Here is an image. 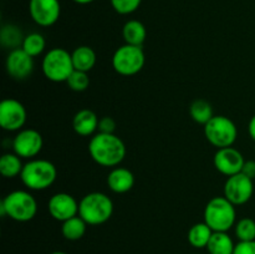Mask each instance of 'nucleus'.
<instances>
[{
    "instance_id": "b1692460",
    "label": "nucleus",
    "mask_w": 255,
    "mask_h": 254,
    "mask_svg": "<svg viewBox=\"0 0 255 254\" xmlns=\"http://www.w3.org/2000/svg\"><path fill=\"white\" fill-rule=\"evenodd\" d=\"M24 37L25 36H22L21 30L16 25H4L1 27V31H0V41H1V45L4 47H10L11 50L19 49L20 45H22Z\"/></svg>"
},
{
    "instance_id": "4468645a",
    "label": "nucleus",
    "mask_w": 255,
    "mask_h": 254,
    "mask_svg": "<svg viewBox=\"0 0 255 254\" xmlns=\"http://www.w3.org/2000/svg\"><path fill=\"white\" fill-rule=\"evenodd\" d=\"M50 216L59 222H65L79 216V203L74 196L65 192L55 193L47 203Z\"/></svg>"
},
{
    "instance_id": "a878e982",
    "label": "nucleus",
    "mask_w": 255,
    "mask_h": 254,
    "mask_svg": "<svg viewBox=\"0 0 255 254\" xmlns=\"http://www.w3.org/2000/svg\"><path fill=\"white\" fill-rule=\"evenodd\" d=\"M45 47H46L45 37L39 32H31V34L26 35L21 45V49L32 57L39 56L40 54H42Z\"/></svg>"
},
{
    "instance_id": "9d476101",
    "label": "nucleus",
    "mask_w": 255,
    "mask_h": 254,
    "mask_svg": "<svg viewBox=\"0 0 255 254\" xmlns=\"http://www.w3.org/2000/svg\"><path fill=\"white\" fill-rule=\"evenodd\" d=\"M44 139L41 133L34 128L20 129L12 139L14 153L25 159H31L41 152Z\"/></svg>"
},
{
    "instance_id": "423d86ee",
    "label": "nucleus",
    "mask_w": 255,
    "mask_h": 254,
    "mask_svg": "<svg viewBox=\"0 0 255 254\" xmlns=\"http://www.w3.org/2000/svg\"><path fill=\"white\" fill-rule=\"evenodd\" d=\"M42 72L52 82H66L74 71L72 56L67 50L54 47L42 59Z\"/></svg>"
},
{
    "instance_id": "f03ea898",
    "label": "nucleus",
    "mask_w": 255,
    "mask_h": 254,
    "mask_svg": "<svg viewBox=\"0 0 255 254\" xmlns=\"http://www.w3.org/2000/svg\"><path fill=\"white\" fill-rule=\"evenodd\" d=\"M114 213V202L102 192H91L79 203V216L90 226H100L109 221Z\"/></svg>"
},
{
    "instance_id": "6e6552de",
    "label": "nucleus",
    "mask_w": 255,
    "mask_h": 254,
    "mask_svg": "<svg viewBox=\"0 0 255 254\" xmlns=\"http://www.w3.org/2000/svg\"><path fill=\"white\" fill-rule=\"evenodd\" d=\"M146 56L141 46L125 44L115 51L112 56V66L117 74L122 76H133L144 66Z\"/></svg>"
},
{
    "instance_id": "473e14b6",
    "label": "nucleus",
    "mask_w": 255,
    "mask_h": 254,
    "mask_svg": "<svg viewBox=\"0 0 255 254\" xmlns=\"http://www.w3.org/2000/svg\"><path fill=\"white\" fill-rule=\"evenodd\" d=\"M248 132L249 134H251L252 138L255 141V115L251 119V121H249V125H248Z\"/></svg>"
},
{
    "instance_id": "1a4fd4ad",
    "label": "nucleus",
    "mask_w": 255,
    "mask_h": 254,
    "mask_svg": "<svg viewBox=\"0 0 255 254\" xmlns=\"http://www.w3.org/2000/svg\"><path fill=\"white\" fill-rule=\"evenodd\" d=\"M224 197L234 206H242L251 201L254 192L253 179L246 174L237 173L227 178L224 183Z\"/></svg>"
},
{
    "instance_id": "dca6fc26",
    "label": "nucleus",
    "mask_w": 255,
    "mask_h": 254,
    "mask_svg": "<svg viewBox=\"0 0 255 254\" xmlns=\"http://www.w3.org/2000/svg\"><path fill=\"white\" fill-rule=\"evenodd\" d=\"M134 176L125 167H115L107 176V186L115 193H127L133 188Z\"/></svg>"
},
{
    "instance_id": "0eeeda50",
    "label": "nucleus",
    "mask_w": 255,
    "mask_h": 254,
    "mask_svg": "<svg viewBox=\"0 0 255 254\" xmlns=\"http://www.w3.org/2000/svg\"><path fill=\"white\" fill-rule=\"evenodd\" d=\"M204 136L207 141L217 148L232 147L238 137L236 124L229 117L213 116L204 125Z\"/></svg>"
},
{
    "instance_id": "c85d7f7f",
    "label": "nucleus",
    "mask_w": 255,
    "mask_h": 254,
    "mask_svg": "<svg viewBox=\"0 0 255 254\" xmlns=\"http://www.w3.org/2000/svg\"><path fill=\"white\" fill-rule=\"evenodd\" d=\"M142 0H111L115 11L121 15H128L136 11L141 5Z\"/></svg>"
},
{
    "instance_id": "4be33fe9",
    "label": "nucleus",
    "mask_w": 255,
    "mask_h": 254,
    "mask_svg": "<svg viewBox=\"0 0 255 254\" xmlns=\"http://www.w3.org/2000/svg\"><path fill=\"white\" fill-rule=\"evenodd\" d=\"M87 223L80 216L72 217L62 222L61 233L67 241H79L86 233Z\"/></svg>"
},
{
    "instance_id": "393cba45",
    "label": "nucleus",
    "mask_w": 255,
    "mask_h": 254,
    "mask_svg": "<svg viewBox=\"0 0 255 254\" xmlns=\"http://www.w3.org/2000/svg\"><path fill=\"white\" fill-rule=\"evenodd\" d=\"M189 114L197 124L201 125H206L214 116L212 105L206 100H194L189 107Z\"/></svg>"
},
{
    "instance_id": "aec40b11",
    "label": "nucleus",
    "mask_w": 255,
    "mask_h": 254,
    "mask_svg": "<svg viewBox=\"0 0 255 254\" xmlns=\"http://www.w3.org/2000/svg\"><path fill=\"white\" fill-rule=\"evenodd\" d=\"M122 35L126 44L134 45V46H142L147 36V30L144 25L138 20H129L124 25Z\"/></svg>"
},
{
    "instance_id": "ddd939ff",
    "label": "nucleus",
    "mask_w": 255,
    "mask_h": 254,
    "mask_svg": "<svg viewBox=\"0 0 255 254\" xmlns=\"http://www.w3.org/2000/svg\"><path fill=\"white\" fill-rule=\"evenodd\" d=\"M213 162L217 171L224 176L231 177L241 173L246 159L243 154L234 147H224V148H218L214 154Z\"/></svg>"
},
{
    "instance_id": "f8f14e48",
    "label": "nucleus",
    "mask_w": 255,
    "mask_h": 254,
    "mask_svg": "<svg viewBox=\"0 0 255 254\" xmlns=\"http://www.w3.org/2000/svg\"><path fill=\"white\" fill-rule=\"evenodd\" d=\"M29 11L40 26H51L59 20L61 6L59 0H30Z\"/></svg>"
},
{
    "instance_id": "7ed1b4c3",
    "label": "nucleus",
    "mask_w": 255,
    "mask_h": 254,
    "mask_svg": "<svg viewBox=\"0 0 255 254\" xmlns=\"http://www.w3.org/2000/svg\"><path fill=\"white\" fill-rule=\"evenodd\" d=\"M0 212L16 222H29L37 213L36 199L27 191H12L0 203Z\"/></svg>"
},
{
    "instance_id": "f3484780",
    "label": "nucleus",
    "mask_w": 255,
    "mask_h": 254,
    "mask_svg": "<svg viewBox=\"0 0 255 254\" xmlns=\"http://www.w3.org/2000/svg\"><path fill=\"white\" fill-rule=\"evenodd\" d=\"M100 119L91 110H80L72 120V127L80 136H91L99 129Z\"/></svg>"
},
{
    "instance_id": "f704fd0d",
    "label": "nucleus",
    "mask_w": 255,
    "mask_h": 254,
    "mask_svg": "<svg viewBox=\"0 0 255 254\" xmlns=\"http://www.w3.org/2000/svg\"><path fill=\"white\" fill-rule=\"evenodd\" d=\"M51 254H67V253H65V252H61V251H56V252H52Z\"/></svg>"
},
{
    "instance_id": "5701e85b",
    "label": "nucleus",
    "mask_w": 255,
    "mask_h": 254,
    "mask_svg": "<svg viewBox=\"0 0 255 254\" xmlns=\"http://www.w3.org/2000/svg\"><path fill=\"white\" fill-rule=\"evenodd\" d=\"M24 164L21 162V157L16 153H5L0 158V173L5 178H14L21 174Z\"/></svg>"
},
{
    "instance_id": "72a5a7b5",
    "label": "nucleus",
    "mask_w": 255,
    "mask_h": 254,
    "mask_svg": "<svg viewBox=\"0 0 255 254\" xmlns=\"http://www.w3.org/2000/svg\"><path fill=\"white\" fill-rule=\"evenodd\" d=\"M75 2H77V4H81V5H86V4H90V2L95 1V0H74Z\"/></svg>"
},
{
    "instance_id": "c756f323",
    "label": "nucleus",
    "mask_w": 255,
    "mask_h": 254,
    "mask_svg": "<svg viewBox=\"0 0 255 254\" xmlns=\"http://www.w3.org/2000/svg\"><path fill=\"white\" fill-rule=\"evenodd\" d=\"M116 129V122L112 117L105 116L99 121V132L100 133H114Z\"/></svg>"
},
{
    "instance_id": "39448f33",
    "label": "nucleus",
    "mask_w": 255,
    "mask_h": 254,
    "mask_svg": "<svg viewBox=\"0 0 255 254\" xmlns=\"http://www.w3.org/2000/svg\"><path fill=\"white\" fill-rule=\"evenodd\" d=\"M204 222L213 232H228L236 226V206L226 197H213L204 208Z\"/></svg>"
},
{
    "instance_id": "cd10ccee",
    "label": "nucleus",
    "mask_w": 255,
    "mask_h": 254,
    "mask_svg": "<svg viewBox=\"0 0 255 254\" xmlns=\"http://www.w3.org/2000/svg\"><path fill=\"white\" fill-rule=\"evenodd\" d=\"M67 86L72 90V91L76 92H82L89 87L90 85V77L87 75V72L79 71V70H74L72 74L70 75V77L66 81Z\"/></svg>"
},
{
    "instance_id": "a211bd4d",
    "label": "nucleus",
    "mask_w": 255,
    "mask_h": 254,
    "mask_svg": "<svg viewBox=\"0 0 255 254\" xmlns=\"http://www.w3.org/2000/svg\"><path fill=\"white\" fill-rule=\"evenodd\" d=\"M72 64H74V69L79 70V71L89 72L94 69L95 64H96V52L94 49L86 45L76 47L72 51Z\"/></svg>"
},
{
    "instance_id": "9b49d317",
    "label": "nucleus",
    "mask_w": 255,
    "mask_h": 254,
    "mask_svg": "<svg viewBox=\"0 0 255 254\" xmlns=\"http://www.w3.org/2000/svg\"><path fill=\"white\" fill-rule=\"evenodd\" d=\"M26 110L24 105L15 99H5L0 102V125L5 131L14 132L21 129L26 122Z\"/></svg>"
},
{
    "instance_id": "412c9836",
    "label": "nucleus",
    "mask_w": 255,
    "mask_h": 254,
    "mask_svg": "<svg viewBox=\"0 0 255 254\" xmlns=\"http://www.w3.org/2000/svg\"><path fill=\"white\" fill-rule=\"evenodd\" d=\"M212 234H213V231L206 222L196 223L188 231V242L192 247L197 249L207 248Z\"/></svg>"
},
{
    "instance_id": "20e7f679",
    "label": "nucleus",
    "mask_w": 255,
    "mask_h": 254,
    "mask_svg": "<svg viewBox=\"0 0 255 254\" xmlns=\"http://www.w3.org/2000/svg\"><path fill=\"white\" fill-rule=\"evenodd\" d=\"M56 167L47 159H30L24 164L20 178L24 186L31 191H44L55 182Z\"/></svg>"
},
{
    "instance_id": "2eb2a0df",
    "label": "nucleus",
    "mask_w": 255,
    "mask_h": 254,
    "mask_svg": "<svg viewBox=\"0 0 255 254\" xmlns=\"http://www.w3.org/2000/svg\"><path fill=\"white\" fill-rule=\"evenodd\" d=\"M6 72L15 80H24L31 75L34 70V57L25 52L21 47L9 52L5 61Z\"/></svg>"
},
{
    "instance_id": "7c9ffc66",
    "label": "nucleus",
    "mask_w": 255,
    "mask_h": 254,
    "mask_svg": "<svg viewBox=\"0 0 255 254\" xmlns=\"http://www.w3.org/2000/svg\"><path fill=\"white\" fill-rule=\"evenodd\" d=\"M233 254H255V241L239 242L236 244Z\"/></svg>"
},
{
    "instance_id": "2f4dec72",
    "label": "nucleus",
    "mask_w": 255,
    "mask_h": 254,
    "mask_svg": "<svg viewBox=\"0 0 255 254\" xmlns=\"http://www.w3.org/2000/svg\"><path fill=\"white\" fill-rule=\"evenodd\" d=\"M242 173L246 174L249 178L254 179L255 178V161H246L244 162L243 169H242Z\"/></svg>"
},
{
    "instance_id": "bb28decb",
    "label": "nucleus",
    "mask_w": 255,
    "mask_h": 254,
    "mask_svg": "<svg viewBox=\"0 0 255 254\" xmlns=\"http://www.w3.org/2000/svg\"><path fill=\"white\" fill-rule=\"evenodd\" d=\"M236 236L239 242L255 241V221L252 218H242L236 223Z\"/></svg>"
},
{
    "instance_id": "f257e3e1",
    "label": "nucleus",
    "mask_w": 255,
    "mask_h": 254,
    "mask_svg": "<svg viewBox=\"0 0 255 254\" xmlns=\"http://www.w3.org/2000/svg\"><path fill=\"white\" fill-rule=\"evenodd\" d=\"M90 156L100 166L117 167L126 157V146L115 133H97L90 139Z\"/></svg>"
},
{
    "instance_id": "6ab92c4d",
    "label": "nucleus",
    "mask_w": 255,
    "mask_h": 254,
    "mask_svg": "<svg viewBox=\"0 0 255 254\" xmlns=\"http://www.w3.org/2000/svg\"><path fill=\"white\" fill-rule=\"evenodd\" d=\"M236 244L227 232H213L207 251L209 254H233Z\"/></svg>"
}]
</instances>
